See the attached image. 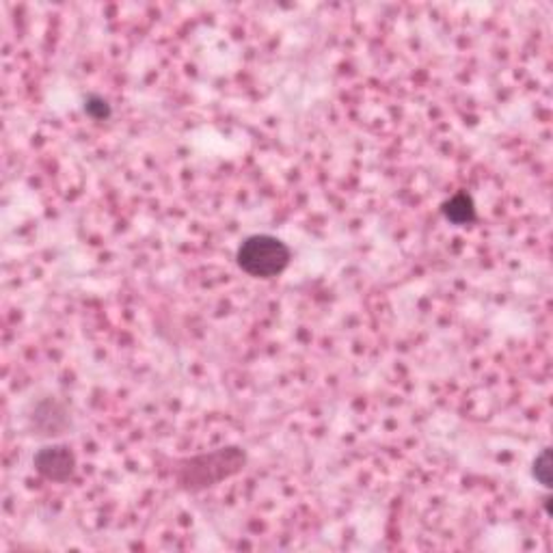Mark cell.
<instances>
[{
  "label": "cell",
  "mask_w": 553,
  "mask_h": 553,
  "mask_svg": "<svg viewBox=\"0 0 553 553\" xmlns=\"http://www.w3.org/2000/svg\"><path fill=\"white\" fill-rule=\"evenodd\" d=\"M236 262L242 272L253 279L279 277L292 262V251L271 233H255L244 238L236 251Z\"/></svg>",
  "instance_id": "1"
},
{
  "label": "cell",
  "mask_w": 553,
  "mask_h": 553,
  "mask_svg": "<svg viewBox=\"0 0 553 553\" xmlns=\"http://www.w3.org/2000/svg\"><path fill=\"white\" fill-rule=\"evenodd\" d=\"M244 465V452L238 448H223L216 449L212 454L197 456V459L188 460L186 467H182L180 482L186 489L195 491V489L212 487L223 478H230Z\"/></svg>",
  "instance_id": "2"
},
{
  "label": "cell",
  "mask_w": 553,
  "mask_h": 553,
  "mask_svg": "<svg viewBox=\"0 0 553 553\" xmlns=\"http://www.w3.org/2000/svg\"><path fill=\"white\" fill-rule=\"evenodd\" d=\"M33 467L50 482H67L76 473V456L67 446H45L33 456Z\"/></svg>",
  "instance_id": "3"
},
{
  "label": "cell",
  "mask_w": 553,
  "mask_h": 553,
  "mask_svg": "<svg viewBox=\"0 0 553 553\" xmlns=\"http://www.w3.org/2000/svg\"><path fill=\"white\" fill-rule=\"evenodd\" d=\"M67 426H70V415H67L65 407L56 400L42 402L33 413V429H37L39 435L44 437L63 435Z\"/></svg>",
  "instance_id": "4"
},
{
  "label": "cell",
  "mask_w": 553,
  "mask_h": 553,
  "mask_svg": "<svg viewBox=\"0 0 553 553\" xmlns=\"http://www.w3.org/2000/svg\"><path fill=\"white\" fill-rule=\"evenodd\" d=\"M441 214L443 219L449 221L452 225H471L473 221H476V203H473L471 195L460 191L441 203Z\"/></svg>",
  "instance_id": "5"
},
{
  "label": "cell",
  "mask_w": 553,
  "mask_h": 553,
  "mask_svg": "<svg viewBox=\"0 0 553 553\" xmlns=\"http://www.w3.org/2000/svg\"><path fill=\"white\" fill-rule=\"evenodd\" d=\"M532 476L538 480L543 487H551V449L545 448L543 452L534 459L532 465Z\"/></svg>",
  "instance_id": "6"
},
{
  "label": "cell",
  "mask_w": 553,
  "mask_h": 553,
  "mask_svg": "<svg viewBox=\"0 0 553 553\" xmlns=\"http://www.w3.org/2000/svg\"><path fill=\"white\" fill-rule=\"evenodd\" d=\"M84 113H87L89 117L98 119V122H102V119H108L111 117V104L104 98H100V95H89L87 102H84Z\"/></svg>",
  "instance_id": "7"
}]
</instances>
